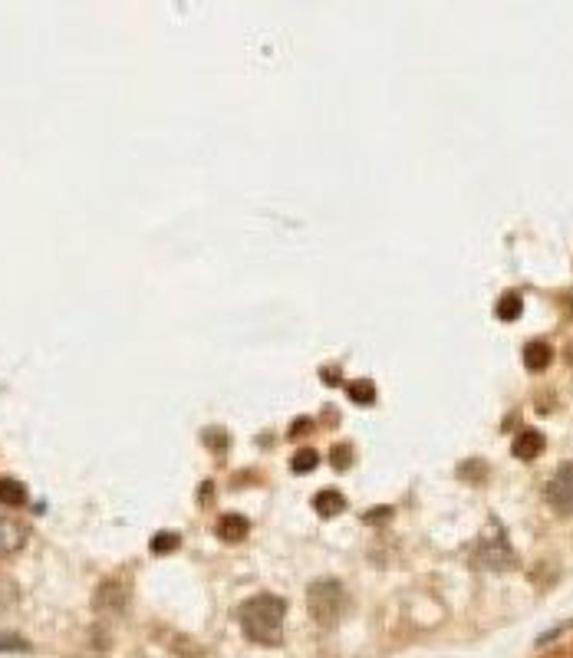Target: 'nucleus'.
Segmentation results:
<instances>
[{
	"label": "nucleus",
	"instance_id": "nucleus-1",
	"mask_svg": "<svg viewBox=\"0 0 573 658\" xmlns=\"http://www.w3.org/2000/svg\"><path fill=\"white\" fill-rule=\"evenodd\" d=\"M241 629L251 642L257 645H280L284 639V619H287V603L274 593H257L238 609Z\"/></svg>",
	"mask_w": 573,
	"mask_h": 658
},
{
	"label": "nucleus",
	"instance_id": "nucleus-2",
	"mask_svg": "<svg viewBox=\"0 0 573 658\" xmlns=\"http://www.w3.org/2000/svg\"><path fill=\"white\" fill-rule=\"evenodd\" d=\"M307 609L320 626H336L346 612V589L340 580H317L307 589Z\"/></svg>",
	"mask_w": 573,
	"mask_h": 658
},
{
	"label": "nucleus",
	"instance_id": "nucleus-3",
	"mask_svg": "<svg viewBox=\"0 0 573 658\" xmlns=\"http://www.w3.org/2000/svg\"><path fill=\"white\" fill-rule=\"evenodd\" d=\"M544 497L557 514H564V517L573 514V461L560 464V468L554 471V478H550L544 487Z\"/></svg>",
	"mask_w": 573,
	"mask_h": 658
},
{
	"label": "nucleus",
	"instance_id": "nucleus-4",
	"mask_svg": "<svg viewBox=\"0 0 573 658\" xmlns=\"http://www.w3.org/2000/svg\"><path fill=\"white\" fill-rule=\"evenodd\" d=\"M30 540V530L20 524V520L0 514V557H10V553L24 550Z\"/></svg>",
	"mask_w": 573,
	"mask_h": 658
},
{
	"label": "nucleus",
	"instance_id": "nucleus-5",
	"mask_svg": "<svg viewBox=\"0 0 573 658\" xmlns=\"http://www.w3.org/2000/svg\"><path fill=\"white\" fill-rule=\"evenodd\" d=\"M475 563L488 566V570H511V566L518 563V557H514V550L498 537V540H491V543H485V547L478 550Z\"/></svg>",
	"mask_w": 573,
	"mask_h": 658
},
{
	"label": "nucleus",
	"instance_id": "nucleus-6",
	"mask_svg": "<svg viewBox=\"0 0 573 658\" xmlns=\"http://www.w3.org/2000/svg\"><path fill=\"white\" fill-rule=\"evenodd\" d=\"M96 609L99 612H112V616H119L122 609H126V603H129V589L122 586L119 580H106L103 586L96 589Z\"/></svg>",
	"mask_w": 573,
	"mask_h": 658
},
{
	"label": "nucleus",
	"instance_id": "nucleus-7",
	"mask_svg": "<svg viewBox=\"0 0 573 658\" xmlns=\"http://www.w3.org/2000/svg\"><path fill=\"white\" fill-rule=\"evenodd\" d=\"M550 362H554V346H550L547 339H531V343L524 346V366L531 372H544Z\"/></svg>",
	"mask_w": 573,
	"mask_h": 658
},
{
	"label": "nucleus",
	"instance_id": "nucleus-8",
	"mask_svg": "<svg viewBox=\"0 0 573 658\" xmlns=\"http://www.w3.org/2000/svg\"><path fill=\"white\" fill-rule=\"evenodd\" d=\"M514 458H521V461H531V458H537L544 451V435L537 428H524L518 438H514Z\"/></svg>",
	"mask_w": 573,
	"mask_h": 658
},
{
	"label": "nucleus",
	"instance_id": "nucleus-9",
	"mask_svg": "<svg viewBox=\"0 0 573 658\" xmlns=\"http://www.w3.org/2000/svg\"><path fill=\"white\" fill-rule=\"evenodd\" d=\"M215 533H218L224 543H241V540L247 537V517H241V514H224V517L218 520Z\"/></svg>",
	"mask_w": 573,
	"mask_h": 658
},
{
	"label": "nucleus",
	"instance_id": "nucleus-10",
	"mask_svg": "<svg viewBox=\"0 0 573 658\" xmlns=\"http://www.w3.org/2000/svg\"><path fill=\"white\" fill-rule=\"evenodd\" d=\"M313 510H317L320 517H336L346 510V497L340 491H320L313 497Z\"/></svg>",
	"mask_w": 573,
	"mask_h": 658
},
{
	"label": "nucleus",
	"instance_id": "nucleus-11",
	"mask_svg": "<svg viewBox=\"0 0 573 658\" xmlns=\"http://www.w3.org/2000/svg\"><path fill=\"white\" fill-rule=\"evenodd\" d=\"M494 313H498V320H518V316L524 313V297L521 293H514V290H508L504 297L498 300V306H494Z\"/></svg>",
	"mask_w": 573,
	"mask_h": 658
},
{
	"label": "nucleus",
	"instance_id": "nucleus-12",
	"mask_svg": "<svg viewBox=\"0 0 573 658\" xmlns=\"http://www.w3.org/2000/svg\"><path fill=\"white\" fill-rule=\"evenodd\" d=\"M0 501L10 507H24L27 504V487L17 478H0Z\"/></svg>",
	"mask_w": 573,
	"mask_h": 658
},
{
	"label": "nucleus",
	"instance_id": "nucleus-13",
	"mask_svg": "<svg viewBox=\"0 0 573 658\" xmlns=\"http://www.w3.org/2000/svg\"><path fill=\"white\" fill-rule=\"evenodd\" d=\"M346 392H350V399L359 402V405L376 402V385L369 382V379H356V382H350V385H346Z\"/></svg>",
	"mask_w": 573,
	"mask_h": 658
},
{
	"label": "nucleus",
	"instance_id": "nucleus-14",
	"mask_svg": "<svg viewBox=\"0 0 573 658\" xmlns=\"http://www.w3.org/2000/svg\"><path fill=\"white\" fill-rule=\"evenodd\" d=\"M320 464V455L313 448H300L294 458H290V468H294L297 474H307V471H313Z\"/></svg>",
	"mask_w": 573,
	"mask_h": 658
},
{
	"label": "nucleus",
	"instance_id": "nucleus-15",
	"mask_svg": "<svg viewBox=\"0 0 573 658\" xmlns=\"http://www.w3.org/2000/svg\"><path fill=\"white\" fill-rule=\"evenodd\" d=\"M330 461H333V468H336V471L350 468V464H353V451H350V445H333Z\"/></svg>",
	"mask_w": 573,
	"mask_h": 658
},
{
	"label": "nucleus",
	"instance_id": "nucleus-16",
	"mask_svg": "<svg viewBox=\"0 0 573 658\" xmlns=\"http://www.w3.org/2000/svg\"><path fill=\"white\" fill-rule=\"evenodd\" d=\"M178 547V537L175 533H159V537H152V550L155 553H168Z\"/></svg>",
	"mask_w": 573,
	"mask_h": 658
},
{
	"label": "nucleus",
	"instance_id": "nucleus-17",
	"mask_svg": "<svg viewBox=\"0 0 573 658\" xmlns=\"http://www.w3.org/2000/svg\"><path fill=\"white\" fill-rule=\"evenodd\" d=\"M0 649H27V642L14 639V635H0Z\"/></svg>",
	"mask_w": 573,
	"mask_h": 658
}]
</instances>
